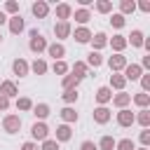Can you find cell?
<instances>
[{
    "mask_svg": "<svg viewBox=\"0 0 150 150\" xmlns=\"http://www.w3.org/2000/svg\"><path fill=\"white\" fill-rule=\"evenodd\" d=\"M28 47H30V52L40 54V52H45V49H47V40L42 38V33L30 30V42H28Z\"/></svg>",
    "mask_w": 150,
    "mask_h": 150,
    "instance_id": "obj_1",
    "label": "cell"
},
{
    "mask_svg": "<svg viewBox=\"0 0 150 150\" xmlns=\"http://www.w3.org/2000/svg\"><path fill=\"white\" fill-rule=\"evenodd\" d=\"M2 129H5L7 134H16V131L21 129V117H19V115H7V117L2 120Z\"/></svg>",
    "mask_w": 150,
    "mask_h": 150,
    "instance_id": "obj_2",
    "label": "cell"
},
{
    "mask_svg": "<svg viewBox=\"0 0 150 150\" xmlns=\"http://www.w3.org/2000/svg\"><path fill=\"white\" fill-rule=\"evenodd\" d=\"M30 136H33L35 141H47V138H49V127H47L45 122H35V124L30 127Z\"/></svg>",
    "mask_w": 150,
    "mask_h": 150,
    "instance_id": "obj_3",
    "label": "cell"
},
{
    "mask_svg": "<svg viewBox=\"0 0 150 150\" xmlns=\"http://www.w3.org/2000/svg\"><path fill=\"white\" fill-rule=\"evenodd\" d=\"M141 75H143V68L138 63H127L124 66V75H122L124 80H138Z\"/></svg>",
    "mask_w": 150,
    "mask_h": 150,
    "instance_id": "obj_4",
    "label": "cell"
},
{
    "mask_svg": "<svg viewBox=\"0 0 150 150\" xmlns=\"http://www.w3.org/2000/svg\"><path fill=\"white\" fill-rule=\"evenodd\" d=\"M47 54L54 56V61H61V59L66 56V47H63L61 42H52V45H47Z\"/></svg>",
    "mask_w": 150,
    "mask_h": 150,
    "instance_id": "obj_5",
    "label": "cell"
},
{
    "mask_svg": "<svg viewBox=\"0 0 150 150\" xmlns=\"http://www.w3.org/2000/svg\"><path fill=\"white\" fill-rule=\"evenodd\" d=\"M30 12H33L38 19H45V16L49 14V5H47L45 0H38V2H33V5H30Z\"/></svg>",
    "mask_w": 150,
    "mask_h": 150,
    "instance_id": "obj_6",
    "label": "cell"
},
{
    "mask_svg": "<svg viewBox=\"0 0 150 150\" xmlns=\"http://www.w3.org/2000/svg\"><path fill=\"white\" fill-rule=\"evenodd\" d=\"M0 94L7 96V98H12V96L19 94V89H16V84H14L12 80H5V82H0Z\"/></svg>",
    "mask_w": 150,
    "mask_h": 150,
    "instance_id": "obj_7",
    "label": "cell"
},
{
    "mask_svg": "<svg viewBox=\"0 0 150 150\" xmlns=\"http://www.w3.org/2000/svg\"><path fill=\"white\" fill-rule=\"evenodd\" d=\"M117 124H120V127H131V124H134V112L127 110V108H122V110L117 112Z\"/></svg>",
    "mask_w": 150,
    "mask_h": 150,
    "instance_id": "obj_8",
    "label": "cell"
},
{
    "mask_svg": "<svg viewBox=\"0 0 150 150\" xmlns=\"http://www.w3.org/2000/svg\"><path fill=\"white\" fill-rule=\"evenodd\" d=\"M54 35H56L59 40L68 38V35H70V23H68V21H59V23H54Z\"/></svg>",
    "mask_w": 150,
    "mask_h": 150,
    "instance_id": "obj_9",
    "label": "cell"
},
{
    "mask_svg": "<svg viewBox=\"0 0 150 150\" xmlns=\"http://www.w3.org/2000/svg\"><path fill=\"white\" fill-rule=\"evenodd\" d=\"M108 66H110V70H112V73H115V70H124L127 59H124L122 54H115V56H110V59H108Z\"/></svg>",
    "mask_w": 150,
    "mask_h": 150,
    "instance_id": "obj_10",
    "label": "cell"
},
{
    "mask_svg": "<svg viewBox=\"0 0 150 150\" xmlns=\"http://www.w3.org/2000/svg\"><path fill=\"white\" fill-rule=\"evenodd\" d=\"M110 101H112V103H115V105L122 110V108H127V105L131 103V94H127V91H120V94H115Z\"/></svg>",
    "mask_w": 150,
    "mask_h": 150,
    "instance_id": "obj_11",
    "label": "cell"
},
{
    "mask_svg": "<svg viewBox=\"0 0 150 150\" xmlns=\"http://www.w3.org/2000/svg\"><path fill=\"white\" fill-rule=\"evenodd\" d=\"M70 14H73V7H70L68 2L56 5V16H59V21H68V19H70Z\"/></svg>",
    "mask_w": 150,
    "mask_h": 150,
    "instance_id": "obj_12",
    "label": "cell"
},
{
    "mask_svg": "<svg viewBox=\"0 0 150 150\" xmlns=\"http://www.w3.org/2000/svg\"><path fill=\"white\" fill-rule=\"evenodd\" d=\"M110 120V110L105 108V105H98L96 110H94V122H98V124H105Z\"/></svg>",
    "mask_w": 150,
    "mask_h": 150,
    "instance_id": "obj_13",
    "label": "cell"
},
{
    "mask_svg": "<svg viewBox=\"0 0 150 150\" xmlns=\"http://www.w3.org/2000/svg\"><path fill=\"white\" fill-rule=\"evenodd\" d=\"M12 70H14V75H19V77H23V75H28V63L23 61V59H16L14 63H12Z\"/></svg>",
    "mask_w": 150,
    "mask_h": 150,
    "instance_id": "obj_14",
    "label": "cell"
},
{
    "mask_svg": "<svg viewBox=\"0 0 150 150\" xmlns=\"http://www.w3.org/2000/svg\"><path fill=\"white\" fill-rule=\"evenodd\" d=\"M105 45H108V38H105V33H96V35H91V47H94L96 52H98V49H103ZM94 49H91V52H94Z\"/></svg>",
    "mask_w": 150,
    "mask_h": 150,
    "instance_id": "obj_15",
    "label": "cell"
},
{
    "mask_svg": "<svg viewBox=\"0 0 150 150\" xmlns=\"http://www.w3.org/2000/svg\"><path fill=\"white\" fill-rule=\"evenodd\" d=\"M87 73H89L87 63H82V61H75V63H73V75H75L77 80H84V77H87Z\"/></svg>",
    "mask_w": 150,
    "mask_h": 150,
    "instance_id": "obj_16",
    "label": "cell"
},
{
    "mask_svg": "<svg viewBox=\"0 0 150 150\" xmlns=\"http://www.w3.org/2000/svg\"><path fill=\"white\" fill-rule=\"evenodd\" d=\"M110 98H112V89L110 87H98L96 89V101L98 103H108Z\"/></svg>",
    "mask_w": 150,
    "mask_h": 150,
    "instance_id": "obj_17",
    "label": "cell"
},
{
    "mask_svg": "<svg viewBox=\"0 0 150 150\" xmlns=\"http://www.w3.org/2000/svg\"><path fill=\"white\" fill-rule=\"evenodd\" d=\"M70 136H73V131H70V127L68 124H61V127H56V143L59 141H70Z\"/></svg>",
    "mask_w": 150,
    "mask_h": 150,
    "instance_id": "obj_18",
    "label": "cell"
},
{
    "mask_svg": "<svg viewBox=\"0 0 150 150\" xmlns=\"http://www.w3.org/2000/svg\"><path fill=\"white\" fill-rule=\"evenodd\" d=\"M9 30H12L14 35L23 30V19H21V14H14V16L9 19Z\"/></svg>",
    "mask_w": 150,
    "mask_h": 150,
    "instance_id": "obj_19",
    "label": "cell"
},
{
    "mask_svg": "<svg viewBox=\"0 0 150 150\" xmlns=\"http://www.w3.org/2000/svg\"><path fill=\"white\" fill-rule=\"evenodd\" d=\"M134 122H138L143 129H148V124H150V110H148V108H143L138 115H134Z\"/></svg>",
    "mask_w": 150,
    "mask_h": 150,
    "instance_id": "obj_20",
    "label": "cell"
},
{
    "mask_svg": "<svg viewBox=\"0 0 150 150\" xmlns=\"http://www.w3.org/2000/svg\"><path fill=\"white\" fill-rule=\"evenodd\" d=\"M75 40H77L80 45H84V42H89V40H91V33H89V28H84V26H80V28L75 30Z\"/></svg>",
    "mask_w": 150,
    "mask_h": 150,
    "instance_id": "obj_21",
    "label": "cell"
},
{
    "mask_svg": "<svg viewBox=\"0 0 150 150\" xmlns=\"http://www.w3.org/2000/svg\"><path fill=\"white\" fill-rule=\"evenodd\" d=\"M110 45H112V49L120 54L124 47H127V38L124 35H112V40H110Z\"/></svg>",
    "mask_w": 150,
    "mask_h": 150,
    "instance_id": "obj_22",
    "label": "cell"
},
{
    "mask_svg": "<svg viewBox=\"0 0 150 150\" xmlns=\"http://www.w3.org/2000/svg\"><path fill=\"white\" fill-rule=\"evenodd\" d=\"M103 63V56L98 54V52H89V56H87V68L91 66V68H98Z\"/></svg>",
    "mask_w": 150,
    "mask_h": 150,
    "instance_id": "obj_23",
    "label": "cell"
},
{
    "mask_svg": "<svg viewBox=\"0 0 150 150\" xmlns=\"http://www.w3.org/2000/svg\"><path fill=\"white\" fill-rule=\"evenodd\" d=\"M28 68H30L35 75H45V73H47V63H45L42 59H35V61H33V66H28Z\"/></svg>",
    "mask_w": 150,
    "mask_h": 150,
    "instance_id": "obj_24",
    "label": "cell"
},
{
    "mask_svg": "<svg viewBox=\"0 0 150 150\" xmlns=\"http://www.w3.org/2000/svg\"><path fill=\"white\" fill-rule=\"evenodd\" d=\"M33 115L40 117V120H45V117L49 115V105H47V103H38V105H33Z\"/></svg>",
    "mask_w": 150,
    "mask_h": 150,
    "instance_id": "obj_25",
    "label": "cell"
},
{
    "mask_svg": "<svg viewBox=\"0 0 150 150\" xmlns=\"http://www.w3.org/2000/svg\"><path fill=\"white\" fill-rule=\"evenodd\" d=\"M115 143H117V141H115L112 136H103L96 148H98V150H115Z\"/></svg>",
    "mask_w": 150,
    "mask_h": 150,
    "instance_id": "obj_26",
    "label": "cell"
},
{
    "mask_svg": "<svg viewBox=\"0 0 150 150\" xmlns=\"http://www.w3.org/2000/svg\"><path fill=\"white\" fill-rule=\"evenodd\" d=\"M129 38H131V40H127V42H131V47H143V42H145L141 30H131V35H129Z\"/></svg>",
    "mask_w": 150,
    "mask_h": 150,
    "instance_id": "obj_27",
    "label": "cell"
},
{
    "mask_svg": "<svg viewBox=\"0 0 150 150\" xmlns=\"http://www.w3.org/2000/svg\"><path fill=\"white\" fill-rule=\"evenodd\" d=\"M124 84H127V80H124L122 75H117V73H112V75H110V87H115V89H120V91H122V89H124Z\"/></svg>",
    "mask_w": 150,
    "mask_h": 150,
    "instance_id": "obj_28",
    "label": "cell"
},
{
    "mask_svg": "<svg viewBox=\"0 0 150 150\" xmlns=\"http://www.w3.org/2000/svg\"><path fill=\"white\" fill-rule=\"evenodd\" d=\"M59 115H61V120H63V122H77V112H75L73 108H63Z\"/></svg>",
    "mask_w": 150,
    "mask_h": 150,
    "instance_id": "obj_29",
    "label": "cell"
},
{
    "mask_svg": "<svg viewBox=\"0 0 150 150\" xmlns=\"http://www.w3.org/2000/svg\"><path fill=\"white\" fill-rule=\"evenodd\" d=\"M89 19H91L89 9H75V21H77V23H82V26H84Z\"/></svg>",
    "mask_w": 150,
    "mask_h": 150,
    "instance_id": "obj_30",
    "label": "cell"
},
{
    "mask_svg": "<svg viewBox=\"0 0 150 150\" xmlns=\"http://www.w3.org/2000/svg\"><path fill=\"white\" fill-rule=\"evenodd\" d=\"M77 84H80V80H77L75 75H66V77H63V91H66V89H77Z\"/></svg>",
    "mask_w": 150,
    "mask_h": 150,
    "instance_id": "obj_31",
    "label": "cell"
},
{
    "mask_svg": "<svg viewBox=\"0 0 150 150\" xmlns=\"http://www.w3.org/2000/svg\"><path fill=\"white\" fill-rule=\"evenodd\" d=\"M120 9H122V16H124V14H131V12L136 9V2H134V0H122V2H120Z\"/></svg>",
    "mask_w": 150,
    "mask_h": 150,
    "instance_id": "obj_32",
    "label": "cell"
},
{
    "mask_svg": "<svg viewBox=\"0 0 150 150\" xmlns=\"http://www.w3.org/2000/svg\"><path fill=\"white\" fill-rule=\"evenodd\" d=\"M30 108H33V101H30L28 96L16 98V110H30Z\"/></svg>",
    "mask_w": 150,
    "mask_h": 150,
    "instance_id": "obj_33",
    "label": "cell"
},
{
    "mask_svg": "<svg viewBox=\"0 0 150 150\" xmlns=\"http://www.w3.org/2000/svg\"><path fill=\"white\" fill-rule=\"evenodd\" d=\"M115 148H117V150H136V145H134L131 138H122V141H117Z\"/></svg>",
    "mask_w": 150,
    "mask_h": 150,
    "instance_id": "obj_34",
    "label": "cell"
},
{
    "mask_svg": "<svg viewBox=\"0 0 150 150\" xmlns=\"http://www.w3.org/2000/svg\"><path fill=\"white\" fill-rule=\"evenodd\" d=\"M134 103H136V105H141V108H145V105L150 103V96L141 91V94H136V96H134Z\"/></svg>",
    "mask_w": 150,
    "mask_h": 150,
    "instance_id": "obj_35",
    "label": "cell"
},
{
    "mask_svg": "<svg viewBox=\"0 0 150 150\" xmlns=\"http://www.w3.org/2000/svg\"><path fill=\"white\" fill-rule=\"evenodd\" d=\"M96 9H98L101 14H108V12L112 9V2H108V0H98V2H96Z\"/></svg>",
    "mask_w": 150,
    "mask_h": 150,
    "instance_id": "obj_36",
    "label": "cell"
},
{
    "mask_svg": "<svg viewBox=\"0 0 150 150\" xmlns=\"http://www.w3.org/2000/svg\"><path fill=\"white\" fill-rule=\"evenodd\" d=\"M52 70H54L56 75H66V73H68V66H66L63 61H54V66H52Z\"/></svg>",
    "mask_w": 150,
    "mask_h": 150,
    "instance_id": "obj_37",
    "label": "cell"
},
{
    "mask_svg": "<svg viewBox=\"0 0 150 150\" xmlns=\"http://www.w3.org/2000/svg\"><path fill=\"white\" fill-rule=\"evenodd\" d=\"M63 101L66 103H75L77 101V89H66L63 91Z\"/></svg>",
    "mask_w": 150,
    "mask_h": 150,
    "instance_id": "obj_38",
    "label": "cell"
},
{
    "mask_svg": "<svg viewBox=\"0 0 150 150\" xmlns=\"http://www.w3.org/2000/svg\"><path fill=\"white\" fill-rule=\"evenodd\" d=\"M5 12H9V14H16V12H19V2H14V0H7V2H5Z\"/></svg>",
    "mask_w": 150,
    "mask_h": 150,
    "instance_id": "obj_39",
    "label": "cell"
},
{
    "mask_svg": "<svg viewBox=\"0 0 150 150\" xmlns=\"http://www.w3.org/2000/svg\"><path fill=\"white\" fill-rule=\"evenodd\" d=\"M110 23H112L115 28H122V26H124V16H122V14H112V16H110Z\"/></svg>",
    "mask_w": 150,
    "mask_h": 150,
    "instance_id": "obj_40",
    "label": "cell"
},
{
    "mask_svg": "<svg viewBox=\"0 0 150 150\" xmlns=\"http://www.w3.org/2000/svg\"><path fill=\"white\" fill-rule=\"evenodd\" d=\"M42 150H59V143L54 138H47V141H42Z\"/></svg>",
    "mask_w": 150,
    "mask_h": 150,
    "instance_id": "obj_41",
    "label": "cell"
},
{
    "mask_svg": "<svg viewBox=\"0 0 150 150\" xmlns=\"http://www.w3.org/2000/svg\"><path fill=\"white\" fill-rule=\"evenodd\" d=\"M138 138H141V143H143V148H148V143H150V131H148V129H143Z\"/></svg>",
    "mask_w": 150,
    "mask_h": 150,
    "instance_id": "obj_42",
    "label": "cell"
},
{
    "mask_svg": "<svg viewBox=\"0 0 150 150\" xmlns=\"http://www.w3.org/2000/svg\"><path fill=\"white\" fill-rule=\"evenodd\" d=\"M141 87H143V94L150 89V75H143V77H141Z\"/></svg>",
    "mask_w": 150,
    "mask_h": 150,
    "instance_id": "obj_43",
    "label": "cell"
},
{
    "mask_svg": "<svg viewBox=\"0 0 150 150\" xmlns=\"http://www.w3.org/2000/svg\"><path fill=\"white\" fill-rule=\"evenodd\" d=\"M80 150H98V148H96V143H91V141H82Z\"/></svg>",
    "mask_w": 150,
    "mask_h": 150,
    "instance_id": "obj_44",
    "label": "cell"
},
{
    "mask_svg": "<svg viewBox=\"0 0 150 150\" xmlns=\"http://www.w3.org/2000/svg\"><path fill=\"white\" fill-rule=\"evenodd\" d=\"M21 150H38V143H35V141H26V143L21 145Z\"/></svg>",
    "mask_w": 150,
    "mask_h": 150,
    "instance_id": "obj_45",
    "label": "cell"
},
{
    "mask_svg": "<svg viewBox=\"0 0 150 150\" xmlns=\"http://www.w3.org/2000/svg\"><path fill=\"white\" fill-rule=\"evenodd\" d=\"M7 108H9V98L0 94V110H7Z\"/></svg>",
    "mask_w": 150,
    "mask_h": 150,
    "instance_id": "obj_46",
    "label": "cell"
},
{
    "mask_svg": "<svg viewBox=\"0 0 150 150\" xmlns=\"http://www.w3.org/2000/svg\"><path fill=\"white\" fill-rule=\"evenodd\" d=\"M138 9H141V12H150V2H148V0L138 2Z\"/></svg>",
    "mask_w": 150,
    "mask_h": 150,
    "instance_id": "obj_47",
    "label": "cell"
},
{
    "mask_svg": "<svg viewBox=\"0 0 150 150\" xmlns=\"http://www.w3.org/2000/svg\"><path fill=\"white\" fill-rule=\"evenodd\" d=\"M141 68H150V56H143V66Z\"/></svg>",
    "mask_w": 150,
    "mask_h": 150,
    "instance_id": "obj_48",
    "label": "cell"
},
{
    "mask_svg": "<svg viewBox=\"0 0 150 150\" xmlns=\"http://www.w3.org/2000/svg\"><path fill=\"white\" fill-rule=\"evenodd\" d=\"M5 21H7V16H5V12H2V9H0V26H2V23H5Z\"/></svg>",
    "mask_w": 150,
    "mask_h": 150,
    "instance_id": "obj_49",
    "label": "cell"
},
{
    "mask_svg": "<svg viewBox=\"0 0 150 150\" xmlns=\"http://www.w3.org/2000/svg\"><path fill=\"white\" fill-rule=\"evenodd\" d=\"M138 150H148V148H138Z\"/></svg>",
    "mask_w": 150,
    "mask_h": 150,
    "instance_id": "obj_50",
    "label": "cell"
},
{
    "mask_svg": "<svg viewBox=\"0 0 150 150\" xmlns=\"http://www.w3.org/2000/svg\"><path fill=\"white\" fill-rule=\"evenodd\" d=\"M0 42H2V35H0Z\"/></svg>",
    "mask_w": 150,
    "mask_h": 150,
    "instance_id": "obj_51",
    "label": "cell"
}]
</instances>
